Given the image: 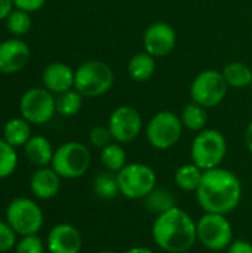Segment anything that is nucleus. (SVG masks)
<instances>
[{
  "label": "nucleus",
  "instance_id": "24",
  "mask_svg": "<svg viewBox=\"0 0 252 253\" xmlns=\"http://www.w3.org/2000/svg\"><path fill=\"white\" fill-rule=\"evenodd\" d=\"M181 122L184 129L192 130V132H201L203 129H206V123H208V114H206V108H203L202 105L196 104V102H189L183 111H181Z\"/></svg>",
  "mask_w": 252,
  "mask_h": 253
},
{
  "label": "nucleus",
  "instance_id": "13",
  "mask_svg": "<svg viewBox=\"0 0 252 253\" xmlns=\"http://www.w3.org/2000/svg\"><path fill=\"white\" fill-rule=\"evenodd\" d=\"M143 44L144 50L156 59L168 56L177 46V33L174 27L165 21L151 22L144 30Z\"/></svg>",
  "mask_w": 252,
  "mask_h": 253
},
{
  "label": "nucleus",
  "instance_id": "19",
  "mask_svg": "<svg viewBox=\"0 0 252 253\" xmlns=\"http://www.w3.org/2000/svg\"><path fill=\"white\" fill-rule=\"evenodd\" d=\"M126 70H128V76L134 82H137V83L149 82L156 73V58L151 56L150 53H147L146 50L135 53L129 59Z\"/></svg>",
  "mask_w": 252,
  "mask_h": 253
},
{
  "label": "nucleus",
  "instance_id": "12",
  "mask_svg": "<svg viewBox=\"0 0 252 253\" xmlns=\"http://www.w3.org/2000/svg\"><path fill=\"white\" fill-rule=\"evenodd\" d=\"M113 141L119 144H129L143 132V117L140 111L131 105H120L114 108L107 123Z\"/></svg>",
  "mask_w": 252,
  "mask_h": 253
},
{
  "label": "nucleus",
  "instance_id": "21",
  "mask_svg": "<svg viewBox=\"0 0 252 253\" xmlns=\"http://www.w3.org/2000/svg\"><path fill=\"white\" fill-rule=\"evenodd\" d=\"M203 172L198 165H195L193 162L192 163H186L183 166H180L177 170H175V175H174V181L177 184V187L186 193H196L201 182H202V178H203Z\"/></svg>",
  "mask_w": 252,
  "mask_h": 253
},
{
  "label": "nucleus",
  "instance_id": "3",
  "mask_svg": "<svg viewBox=\"0 0 252 253\" xmlns=\"http://www.w3.org/2000/svg\"><path fill=\"white\" fill-rule=\"evenodd\" d=\"M114 84L113 68L101 59H89L74 70V89L83 98H100Z\"/></svg>",
  "mask_w": 252,
  "mask_h": 253
},
{
  "label": "nucleus",
  "instance_id": "8",
  "mask_svg": "<svg viewBox=\"0 0 252 253\" xmlns=\"http://www.w3.org/2000/svg\"><path fill=\"white\" fill-rule=\"evenodd\" d=\"M184 126L181 117L174 111H159L146 125L147 142L160 151L169 150L181 139Z\"/></svg>",
  "mask_w": 252,
  "mask_h": 253
},
{
  "label": "nucleus",
  "instance_id": "20",
  "mask_svg": "<svg viewBox=\"0 0 252 253\" xmlns=\"http://www.w3.org/2000/svg\"><path fill=\"white\" fill-rule=\"evenodd\" d=\"M31 136V123L24 117H13L3 126V139L15 148L24 147Z\"/></svg>",
  "mask_w": 252,
  "mask_h": 253
},
{
  "label": "nucleus",
  "instance_id": "2",
  "mask_svg": "<svg viewBox=\"0 0 252 253\" xmlns=\"http://www.w3.org/2000/svg\"><path fill=\"white\" fill-rule=\"evenodd\" d=\"M151 237L156 246L166 253H184L198 243L196 221L175 206L157 215L151 225Z\"/></svg>",
  "mask_w": 252,
  "mask_h": 253
},
{
  "label": "nucleus",
  "instance_id": "26",
  "mask_svg": "<svg viewBox=\"0 0 252 253\" xmlns=\"http://www.w3.org/2000/svg\"><path fill=\"white\" fill-rule=\"evenodd\" d=\"M144 202H146V206H147L149 212H151L154 216L162 215V213H165L169 209L177 206L174 194L169 190L157 188V187L144 199Z\"/></svg>",
  "mask_w": 252,
  "mask_h": 253
},
{
  "label": "nucleus",
  "instance_id": "11",
  "mask_svg": "<svg viewBox=\"0 0 252 253\" xmlns=\"http://www.w3.org/2000/svg\"><path fill=\"white\" fill-rule=\"evenodd\" d=\"M19 113L31 125H45L56 113V98L45 87L27 89L19 99Z\"/></svg>",
  "mask_w": 252,
  "mask_h": 253
},
{
  "label": "nucleus",
  "instance_id": "4",
  "mask_svg": "<svg viewBox=\"0 0 252 253\" xmlns=\"http://www.w3.org/2000/svg\"><path fill=\"white\" fill-rule=\"evenodd\" d=\"M227 154V139L217 129H203L196 133L192 147L190 157L195 165L202 170L220 168Z\"/></svg>",
  "mask_w": 252,
  "mask_h": 253
},
{
  "label": "nucleus",
  "instance_id": "35",
  "mask_svg": "<svg viewBox=\"0 0 252 253\" xmlns=\"http://www.w3.org/2000/svg\"><path fill=\"white\" fill-rule=\"evenodd\" d=\"M13 9V0H0V21H4Z\"/></svg>",
  "mask_w": 252,
  "mask_h": 253
},
{
  "label": "nucleus",
  "instance_id": "33",
  "mask_svg": "<svg viewBox=\"0 0 252 253\" xmlns=\"http://www.w3.org/2000/svg\"><path fill=\"white\" fill-rule=\"evenodd\" d=\"M46 0H13V6L16 9L25 10L28 13L37 12L39 9H42L45 6Z\"/></svg>",
  "mask_w": 252,
  "mask_h": 253
},
{
  "label": "nucleus",
  "instance_id": "16",
  "mask_svg": "<svg viewBox=\"0 0 252 253\" xmlns=\"http://www.w3.org/2000/svg\"><path fill=\"white\" fill-rule=\"evenodd\" d=\"M43 87L53 95L74 89V70L64 62H50L42 73Z\"/></svg>",
  "mask_w": 252,
  "mask_h": 253
},
{
  "label": "nucleus",
  "instance_id": "1",
  "mask_svg": "<svg viewBox=\"0 0 252 253\" xmlns=\"http://www.w3.org/2000/svg\"><path fill=\"white\" fill-rule=\"evenodd\" d=\"M241 199L242 184L235 172L221 166L203 172L196 191L198 205L203 212L229 215L239 206Z\"/></svg>",
  "mask_w": 252,
  "mask_h": 253
},
{
  "label": "nucleus",
  "instance_id": "14",
  "mask_svg": "<svg viewBox=\"0 0 252 253\" xmlns=\"http://www.w3.org/2000/svg\"><path fill=\"white\" fill-rule=\"evenodd\" d=\"M31 58V49L21 37H10L0 43V73L16 74L25 68Z\"/></svg>",
  "mask_w": 252,
  "mask_h": 253
},
{
  "label": "nucleus",
  "instance_id": "5",
  "mask_svg": "<svg viewBox=\"0 0 252 253\" xmlns=\"http://www.w3.org/2000/svg\"><path fill=\"white\" fill-rule=\"evenodd\" d=\"M91 162L92 156L85 144L68 141L55 148L50 168L62 179H77L89 170Z\"/></svg>",
  "mask_w": 252,
  "mask_h": 253
},
{
  "label": "nucleus",
  "instance_id": "37",
  "mask_svg": "<svg viewBox=\"0 0 252 253\" xmlns=\"http://www.w3.org/2000/svg\"><path fill=\"white\" fill-rule=\"evenodd\" d=\"M125 253H154L151 249L149 248H144V246H134L131 249H128Z\"/></svg>",
  "mask_w": 252,
  "mask_h": 253
},
{
  "label": "nucleus",
  "instance_id": "23",
  "mask_svg": "<svg viewBox=\"0 0 252 253\" xmlns=\"http://www.w3.org/2000/svg\"><path fill=\"white\" fill-rule=\"evenodd\" d=\"M229 87L244 89L252 86V70L244 62H230L221 70Z\"/></svg>",
  "mask_w": 252,
  "mask_h": 253
},
{
  "label": "nucleus",
  "instance_id": "10",
  "mask_svg": "<svg viewBox=\"0 0 252 253\" xmlns=\"http://www.w3.org/2000/svg\"><path fill=\"white\" fill-rule=\"evenodd\" d=\"M229 84L218 70H203L193 79L190 84L192 101L203 108H214L220 105L227 96Z\"/></svg>",
  "mask_w": 252,
  "mask_h": 253
},
{
  "label": "nucleus",
  "instance_id": "31",
  "mask_svg": "<svg viewBox=\"0 0 252 253\" xmlns=\"http://www.w3.org/2000/svg\"><path fill=\"white\" fill-rule=\"evenodd\" d=\"M89 142L94 148H98L100 151L107 147L108 144L113 142V136L111 132L108 129V126H95L91 129L89 132Z\"/></svg>",
  "mask_w": 252,
  "mask_h": 253
},
{
  "label": "nucleus",
  "instance_id": "18",
  "mask_svg": "<svg viewBox=\"0 0 252 253\" xmlns=\"http://www.w3.org/2000/svg\"><path fill=\"white\" fill-rule=\"evenodd\" d=\"M22 148H24V154H25L27 160L31 165H34L37 168L50 166L55 150L46 136L33 135Z\"/></svg>",
  "mask_w": 252,
  "mask_h": 253
},
{
  "label": "nucleus",
  "instance_id": "7",
  "mask_svg": "<svg viewBox=\"0 0 252 253\" xmlns=\"http://www.w3.org/2000/svg\"><path fill=\"white\" fill-rule=\"evenodd\" d=\"M198 242L211 252H223L233 242V227L227 219V215L208 213L196 221Z\"/></svg>",
  "mask_w": 252,
  "mask_h": 253
},
{
  "label": "nucleus",
  "instance_id": "22",
  "mask_svg": "<svg viewBox=\"0 0 252 253\" xmlns=\"http://www.w3.org/2000/svg\"><path fill=\"white\" fill-rule=\"evenodd\" d=\"M92 190L95 196L101 200H113L120 194L119 188V181H117V173L105 170L98 173L94 178L92 182Z\"/></svg>",
  "mask_w": 252,
  "mask_h": 253
},
{
  "label": "nucleus",
  "instance_id": "39",
  "mask_svg": "<svg viewBox=\"0 0 252 253\" xmlns=\"http://www.w3.org/2000/svg\"><path fill=\"white\" fill-rule=\"evenodd\" d=\"M80 253H82V252H80Z\"/></svg>",
  "mask_w": 252,
  "mask_h": 253
},
{
  "label": "nucleus",
  "instance_id": "15",
  "mask_svg": "<svg viewBox=\"0 0 252 253\" xmlns=\"http://www.w3.org/2000/svg\"><path fill=\"white\" fill-rule=\"evenodd\" d=\"M83 237L80 231L67 222L55 225L46 237V249L49 253H80Z\"/></svg>",
  "mask_w": 252,
  "mask_h": 253
},
{
  "label": "nucleus",
  "instance_id": "40",
  "mask_svg": "<svg viewBox=\"0 0 252 253\" xmlns=\"http://www.w3.org/2000/svg\"><path fill=\"white\" fill-rule=\"evenodd\" d=\"M251 87H252V86H251Z\"/></svg>",
  "mask_w": 252,
  "mask_h": 253
},
{
  "label": "nucleus",
  "instance_id": "25",
  "mask_svg": "<svg viewBox=\"0 0 252 253\" xmlns=\"http://www.w3.org/2000/svg\"><path fill=\"white\" fill-rule=\"evenodd\" d=\"M100 160L102 163V166L105 168V170L110 172H120L126 165V151L123 148L122 144L113 141L111 144H108L107 147H104L100 153Z\"/></svg>",
  "mask_w": 252,
  "mask_h": 253
},
{
  "label": "nucleus",
  "instance_id": "29",
  "mask_svg": "<svg viewBox=\"0 0 252 253\" xmlns=\"http://www.w3.org/2000/svg\"><path fill=\"white\" fill-rule=\"evenodd\" d=\"M18 168L16 148L0 138V179H6L15 173Z\"/></svg>",
  "mask_w": 252,
  "mask_h": 253
},
{
  "label": "nucleus",
  "instance_id": "38",
  "mask_svg": "<svg viewBox=\"0 0 252 253\" xmlns=\"http://www.w3.org/2000/svg\"><path fill=\"white\" fill-rule=\"evenodd\" d=\"M98 253H117V252H114V251H110V249H104V251H100Z\"/></svg>",
  "mask_w": 252,
  "mask_h": 253
},
{
  "label": "nucleus",
  "instance_id": "32",
  "mask_svg": "<svg viewBox=\"0 0 252 253\" xmlns=\"http://www.w3.org/2000/svg\"><path fill=\"white\" fill-rule=\"evenodd\" d=\"M16 237H18V234L7 224V221L0 219V253L9 252V251L15 249L16 242H18Z\"/></svg>",
  "mask_w": 252,
  "mask_h": 253
},
{
  "label": "nucleus",
  "instance_id": "34",
  "mask_svg": "<svg viewBox=\"0 0 252 253\" xmlns=\"http://www.w3.org/2000/svg\"><path fill=\"white\" fill-rule=\"evenodd\" d=\"M227 253H252V243L248 240H233L227 248Z\"/></svg>",
  "mask_w": 252,
  "mask_h": 253
},
{
  "label": "nucleus",
  "instance_id": "9",
  "mask_svg": "<svg viewBox=\"0 0 252 253\" xmlns=\"http://www.w3.org/2000/svg\"><path fill=\"white\" fill-rule=\"evenodd\" d=\"M6 221L19 237H24L39 234L45 222V215L34 200L16 197L6 208Z\"/></svg>",
  "mask_w": 252,
  "mask_h": 253
},
{
  "label": "nucleus",
  "instance_id": "6",
  "mask_svg": "<svg viewBox=\"0 0 252 253\" xmlns=\"http://www.w3.org/2000/svg\"><path fill=\"white\" fill-rule=\"evenodd\" d=\"M117 181L120 196L129 200H144L156 188L157 176L151 166L132 162L117 172Z\"/></svg>",
  "mask_w": 252,
  "mask_h": 253
},
{
  "label": "nucleus",
  "instance_id": "36",
  "mask_svg": "<svg viewBox=\"0 0 252 253\" xmlns=\"http://www.w3.org/2000/svg\"><path fill=\"white\" fill-rule=\"evenodd\" d=\"M245 145H247L248 151L252 153V120L248 123L247 130H245Z\"/></svg>",
  "mask_w": 252,
  "mask_h": 253
},
{
  "label": "nucleus",
  "instance_id": "17",
  "mask_svg": "<svg viewBox=\"0 0 252 253\" xmlns=\"http://www.w3.org/2000/svg\"><path fill=\"white\" fill-rule=\"evenodd\" d=\"M61 176L50 168H37L30 178V190L39 200H52L61 190Z\"/></svg>",
  "mask_w": 252,
  "mask_h": 253
},
{
  "label": "nucleus",
  "instance_id": "30",
  "mask_svg": "<svg viewBox=\"0 0 252 253\" xmlns=\"http://www.w3.org/2000/svg\"><path fill=\"white\" fill-rule=\"evenodd\" d=\"M46 245L39 237V234L24 236L19 242H16L15 253H45Z\"/></svg>",
  "mask_w": 252,
  "mask_h": 253
},
{
  "label": "nucleus",
  "instance_id": "28",
  "mask_svg": "<svg viewBox=\"0 0 252 253\" xmlns=\"http://www.w3.org/2000/svg\"><path fill=\"white\" fill-rule=\"evenodd\" d=\"M83 99L85 98L76 89H70L56 96V113L62 117H73L82 110Z\"/></svg>",
  "mask_w": 252,
  "mask_h": 253
},
{
  "label": "nucleus",
  "instance_id": "27",
  "mask_svg": "<svg viewBox=\"0 0 252 253\" xmlns=\"http://www.w3.org/2000/svg\"><path fill=\"white\" fill-rule=\"evenodd\" d=\"M4 27L6 30L15 36V37H21L30 33L31 27H33V19H31V13L21 10V9H13L9 16L4 19Z\"/></svg>",
  "mask_w": 252,
  "mask_h": 253
}]
</instances>
